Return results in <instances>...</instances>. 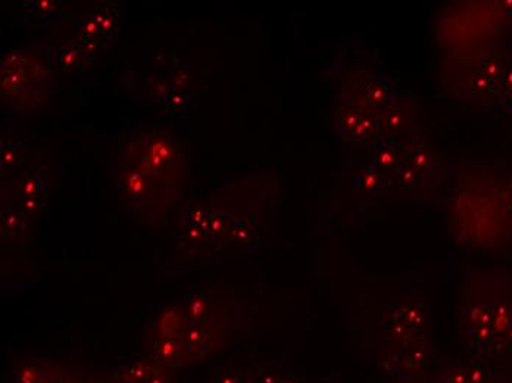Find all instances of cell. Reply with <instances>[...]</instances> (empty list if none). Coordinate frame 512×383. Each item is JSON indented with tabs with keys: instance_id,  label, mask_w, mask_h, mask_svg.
Wrapping results in <instances>:
<instances>
[{
	"instance_id": "cell-1",
	"label": "cell",
	"mask_w": 512,
	"mask_h": 383,
	"mask_svg": "<svg viewBox=\"0 0 512 383\" xmlns=\"http://www.w3.org/2000/svg\"><path fill=\"white\" fill-rule=\"evenodd\" d=\"M11 383H102L93 373L55 360H27L12 373Z\"/></svg>"
},
{
	"instance_id": "cell-2",
	"label": "cell",
	"mask_w": 512,
	"mask_h": 383,
	"mask_svg": "<svg viewBox=\"0 0 512 383\" xmlns=\"http://www.w3.org/2000/svg\"><path fill=\"white\" fill-rule=\"evenodd\" d=\"M423 316L421 308L414 307V305H407V307H401L396 311L395 316L390 319L382 333L384 342L393 353L414 344V339L423 328Z\"/></svg>"
},
{
	"instance_id": "cell-3",
	"label": "cell",
	"mask_w": 512,
	"mask_h": 383,
	"mask_svg": "<svg viewBox=\"0 0 512 383\" xmlns=\"http://www.w3.org/2000/svg\"><path fill=\"white\" fill-rule=\"evenodd\" d=\"M171 369L154 356L121 364L111 383H168Z\"/></svg>"
},
{
	"instance_id": "cell-4",
	"label": "cell",
	"mask_w": 512,
	"mask_h": 383,
	"mask_svg": "<svg viewBox=\"0 0 512 383\" xmlns=\"http://www.w3.org/2000/svg\"><path fill=\"white\" fill-rule=\"evenodd\" d=\"M396 360H392V370L399 376H410L423 369L427 361V350L424 345L411 344L404 350L396 351Z\"/></svg>"
},
{
	"instance_id": "cell-5",
	"label": "cell",
	"mask_w": 512,
	"mask_h": 383,
	"mask_svg": "<svg viewBox=\"0 0 512 383\" xmlns=\"http://www.w3.org/2000/svg\"><path fill=\"white\" fill-rule=\"evenodd\" d=\"M392 98V87L384 79L373 77L365 86V104L380 110L386 107Z\"/></svg>"
},
{
	"instance_id": "cell-6",
	"label": "cell",
	"mask_w": 512,
	"mask_h": 383,
	"mask_svg": "<svg viewBox=\"0 0 512 383\" xmlns=\"http://www.w3.org/2000/svg\"><path fill=\"white\" fill-rule=\"evenodd\" d=\"M443 383H471L468 364H454L443 369Z\"/></svg>"
},
{
	"instance_id": "cell-7",
	"label": "cell",
	"mask_w": 512,
	"mask_h": 383,
	"mask_svg": "<svg viewBox=\"0 0 512 383\" xmlns=\"http://www.w3.org/2000/svg\"><path fill=\"white\" fill-rule=\"evenodd\" d=\"M398 160L396 151L390 146H383L379 152H377V163L383 165V167H392L393 164Z\"/></svg>"
},
{
	"instance_id": "cell-8",
	"label": "cell",
	"mask_w": 512,
	"mask_h": 383,
	"mask_svg": "<svg viewBox=\"0 0 512 383\" xmlns=\"http://www.w3.org/2000/svg\"><path fill=\"white\" fill-rule=\"evenodd\" d=\"M81 54L77 51V49H71V51H64L61 55H59V61H61L62 67L71 68L77 67V64H80L78 58H80Z\"/></svg>"
},
{
	"instance_id": "cell-9",
	"label": "cell",
	"mask_w": 512,
	"mask_h": 383,
	"mask_svg": "<svg viewBox=\"0 0 512 383\" xmlns=\"http://www.w3.org/2000/svg\"><path fill=\"white\" fill-rule=\"evenodd\" d=\"M379 185V179H377L376 174L373 173H364L361 176V186L367 191H373V189L377 188Z\"/></svg>"
},
{
	"instance_id": "cell-10",
	"label": "cell",
	"mask_w": 512,
	"mask_h": 383,
	"mask_svg": "<svg viewBox=\"0 0 512 383\" xmlns=\"http://www.w3.org/2000/svg\"><path fill=\"white\" fill-rule=\"evenodd\" d=\"M415 182H417V171L414 168L408 167L401 171V183L410 188Z\"/></svg>"
},
{
	"instance_id": "cell-11",
	"label": "cell",
	"mask_w": 512,
	"mask_h": 383,
	"mask_svg": "<svg viewBox=\"0 0 512 383\" xmlns=\"http://www.w3.org/2000/svg\"><path fill=\"white\" fill-rule=\"evenodd\" d=\"M415 163L418 165H426L429 163V158H427L426 154H418L417 157H415Z\"/></svg>"
},
{
	"instance_id": "cell-12",
	"label": "cell",
	"mask_w": 512,
	"mask_h": 383,
	"mask_svg": "<svg viewBox=\"0 0 512 383\" xmlns=\"http://www.w3.org/2000/svg\"><path fill=\"white\" fill-rule=\"evenodd\" d=\"M504 101L507 107L512 110V86H510V89H507V95H505Z\"/></svg>"
},
{
	"instance_id": "cell-13",
	"label": "cell",
	"mask_w": 512,
	"mask_h": 383,
	"mask_svg": "<svg viewBox=\"0 0 512 383\" xmlns=\"http://www.w3.org/2000/svg\"><path fill=\"white\" fill-rule=\"evenodd\" d=\"M487 383H502L501 379L498 378V376L493 373L492 378H490V381Z\"/></svg>"
}]
</instances>
